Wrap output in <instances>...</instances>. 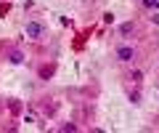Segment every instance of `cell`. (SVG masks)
<instances>
[{
    "instance_id": "obj_1",
    "label": "cell",
    "mask_w": 159,
    "mask_h": 133,
    "mask_svg": "<svg viewBox=\"0 0 159 133\" xmlns=\"http://www.w3.org/2000/svg\"><path fill=\"white\" fill-rule=\"evenodd\" d=\"M24 35H27V40L32 43H40L48 37V24L43 21V19H27L24 21Z\"/></svg>"
},
{
    "instance_id": "obj_4",
    "label": "cell",
    "mask_w": 159,
    "mask_h": 133,
    "mask_svg": "<svg viewBox=\"0 0 159 133\" xmlns=\"http://www.w3.org/2000/svg\"><path fill=\"white\" fill-rule=\"evenodd\" d=\"M6 59H8V61H11V64H21V61H24V53L19 51V48H8Z\"/></svg>"
},
{
    "instance_id": "obj_5",
    "label": "cell",
    "mask_w": 159,
    "mask_h": 133,
    "mask_svg": "<svg viewBox=\"0 0 159 133\" xmlns=\"http://www.w3.org/2000/svg\"><path fill=\"white\" fill-rule=\"evenodd\" d=\"M135 21H125L122 24V27H119V37H127V35H133V32H135Z\"/></svg>"
},
{
    "instance_id": "obj_6",
    "label": "cell",
    "mask_w": 159,
    "mask_h": 133,
    "mask_svg": "<svg viewBox=\"0 0 159 133\" xmlns=\"http://www.w3.org/2000/svg\"><path fill=\"white\" fill-rule=\"evenodd\" d=\"M143 11H159V0H138Z\"/></svg>"
},
{
    "instance_id": "obj_3",
    "label": "cell",
    "mask_w": 159,
    "mask_h": 133,
    "mask_svg": "<svg viewBox=\"0 0 159 133\" xmlns=\"http://www.w3.org/2000/svg\"><path fill=\"white\" fill-rule=\"evenodd\" d=\"M53 72H56V61H51V64H43V67L37 69V75H40V80H48V77H51Z\"/></svg>"
},
{
    "instance_id": "obj_8",
    "label": "cell",
    "mask_w": 159,
    "mask_h": 133,
    "mask_svg": "<svg viewBox=\"0 0 159 133\" xmlns=\"http://www.w3.org/2000/svg\"><path fill=\"white\" fill-rule=\"evenodd\" d=\"M127 80H130L133 85H141V80H143V72H141V69H133L130 75H127Z\"/></svg>"
},
{
    "instance_id": "obj_9",
    "label": "cell",
    "mask_w": 159,
    "mask_h": 133,
    "mask_svg": "<svg viewBox=\"0 0 159 133\" xmlns=\"http://www.w3.org/2000/svg\"><path fill=\"white\" fill-rule=\"evenodd\" d=\"M148 21H151V24H159V13H154V11H148Z\"/></svg>"
},
{
    "instance_id": "obj_2",
    "label": "cell",
    "mask_w": 159,
    "mask_h": 133,
    "mask_svg": "<svg viewBox=\"0 0 159 133\" xmlns=\"http://www.w3.org/2000/svg\"><path fill=\"white\" fill-rule=\"evenodd\" d=\"M114 59H117L119 64H135L138 48L133 45V43H119V45L114 48Z\"/></svg>"
},
{
    "instance_id": "obj_7",
    "label": "cell",
    "mask_w": 159,
    "mask_h": 133,
    "mask_svg": "<svg viewBox=\"0 0 159 133\" xmlns=\"http://www.w3.org/2000/svg\"><path fill=\"white\" fill-rule=\"evenodd\" d=\"M127 98H130V104H141V91H138V85L135 88H130V91H127Z\"/></svg>"
},
{
    "instance_id": "obj_10",
    "label": "cell",
    "mask_w": 159,
    "mask_h": 133,
    "mask_svg": "<svg viewBox=\"0 0 159 133\" xmlns=\"http://www.w3.org/2000/svg\"><path fill=\"white\" fill-rule=\"evenodd\" d=\"M157 88H159V83H157Z\"/></svg>"
}]
</instances>
